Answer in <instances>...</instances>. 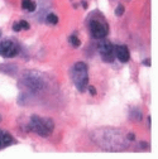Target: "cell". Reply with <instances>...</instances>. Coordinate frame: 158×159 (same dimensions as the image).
Segmentation results:
<instances>
[{"mask_svg": "<svg viewBox=\"0 0 158 159\" xmlns=\"http://www.w3.org/2000/svg\"><path fill=\"white\" fill-rule=\"evenodd\" d=\"M12 144H14V138L9 133L0 130V149L7 148Z\"/></svg>", "mask_w": 158, "mask_h": 159, "instance_id": "cell-9", "label": "cell"}, {"mask_svg": "<svg viewBox=\"0 0 158 159\" xmlns=\"http://www.w3.org/2000/svg\"><path fill=\"white\" fill-rule=\"evenodd\" d=\"M127 139L130 142H133V140H135V135L133 133H129V134H127Z\"/></svg>", "mask_w": 158, "mask_h": 159, "instance_id": "cell-16", "label": "cell"}, {"mask_svg": "<svg viewBox=\"0 0 158 159\" xmlns=\"http://www.w3.org/2000/svg\"><path fill=\"white\" fill-rule=\"evenodd\" d=\"M143 65H147V66H151V59H146V61H143Z\"/></svg>", "mask_w": 158, "mask_h": 159, "instance_id": "cell-18", "label": "cell"}, {"mask_svg": "<svg viewBox=\"0 0 158 159\" xmlns=\"http://www.w3.org/2000/svg\"><path fill=\"white\" fill-rule=\"evenodd\" d=\"M71 76H72V81H73L76 89L80 92H84L89 85V72H87L86 63H84V62L75 63V66L72 67Z\"/></svg>", "mask_w": 158, "mask_h": 159, "instance_id": "cell-2", "label": "cell"}, {"mask_svg": "<svg viewBox=\"0 0 158 159\" xmlns=\"http://www.w3.org/2000/svg\"><path fill=\"white\" fill-rule=\"evenodd\" d=\"M123 13H124V7L120 4V5H118V8L115 9V15H118V16H122L123 15Z\"/></svg>", "mask_w": 158, "mask_h": 159, "instance_id": "cell-13", "label": "cell"}, {"mask_svg": "<svg viewBox=\"0 0 158 159\" xmlns=\"http://www.w3.org/2000/svg\"><path fill=\"white\" fill-rule=\"evenodd\" d=\"M19 51H21L19 44L13 39H4L0 42V56L4 58H13L18 56Z\"/></svg>", "mask_w": 158, "mask_h": 159, "instance_id": "cell-4", "label": "cell"}, {"mask_svg": "<svg viewBox=\"0 0 158 159\" xmlns=\"http://www.w3.org/2000/svg\"><path fill=\"white\" fill-rule=\"evenodd\" d=\"M99 53L101 56V59L104 62H108V63H111L115 58V54H114V46L108 42V41H104L99 44Z\"/></svg>", "mask_w": 158, "mask_h": 159, "instance_id": "cell-6", "label": "cell"}, {"mask_svg": "<svg viewBox=\"0 0 158 159\" xmlns=\"http://www.w3.org/2000/svg\"><path fill=\"white\" fill-rule=\"evenodd\" d=\"M19 25H21V29H26V30H28L30 28L29 23L26 22V20H21V22H19Z\"/></svg>", "mask_w": 158, "mask_h": 159, "instance_id": "cell-14", "label": "cell"}, {"mask_svg": "<svg viewBox=\"0 0 158 159\" xmlns=\"http://www.w3.org/2000/svg\"><path fill=\"white\" fill-rule=\"evenodd\" d=\"M89 91H90V93L94 96V95H96V89L94 87V86H89Z\"/></svg>", "mask_w": 158, "mask_h": 159, "instance_id": "cell-17", "label": "cell"}, {"mask_svg": "<svg viewBox=\"0 0 158 159\" xmlns=\"http://www.w3.org/2000/svg\"><path fill=\"white\" fill-rule=\"evenodd\" d=\"M26 85H28L30 89H39V87H42V80L41 77H39L37 73L34 72H30L26 76Z\"/></svg>", "mask_w": 158, "mask_h": 159, "instance_id": "cell-8", "label": "cell"}, {"mask_svg": "<svg viewBox=\"0 0 158 159\" xmlns=\"http://www.w3.org/2000/svg\"><path fill=\"white\" fill-rule=\"evenodd\" d=\"M13 30H14V32H21V30H22V29H21V25H19V22H16V23L13 24Z\"/></svg>", "mask_w": 158, "mask_h": 159, "instance_id": "cell-15", "label": "cell"}, {"mask_svg": "<svg viewBox=\"0 0 158 159\" xmlns=\"http://www.w3.org/2000/svg\"><path fill=\"white\" fill-rule=\"evenodd\" d=\"M89 28L91 32V35L96 39H103L108 35V24L104 23V20H99V19H92L89 23Z\"/></svg>", "mask_w": 158, "mask_h": 159, "instance_id": "cell-5", "label": "cell"}, {"mask_svg": "<svg viewBox=\"0 0 158 159\" xmlns=\"http://www.w3.org/2000/svg\"><path fill=\"white\" fill-rule=\"evenodd\" d=\"M22 8L27 11H34L35 10V3L33 0H22Z\"/></svg>", "mask_w": 158, "mask_h": 159, "instance_id": "cell-10", "label": "cell"}, {"mask_svg": "<svg viewBox=\"0 0 158 159\" xmlns=\"http://www.w3.org/2000/svg\"><path fill=\"white\" fill-rule=\"evenodd\" d=\"M30 126L34 133H37L39 136L44 138V136H49L52 134L54 123L49 117H41V116L33 115L30 117Z\"/></svg>", "mask_w": 158, "mask_h": 159, "instance_id": "cell-3", "label": "cell"}, {"mask_svg": "<svg viewBox=\"0 0 158 159\" xmlns=\"http://www.w3.org/2000/svg\"><path fill=\"white\" fill-rule=\"evenodd\" d=\"M114 54L123 63H127L129 61V58H130V53H129V49H128L127 46H116V47H114Z\"/></svg>", "mask_w": 158, "mask_h": 159, "instance_id": "cell-7", "label": "cell"}, {"mask_svg": "<svg viewBox=\"0 0 158 159\" xmlns=\"http://www.w3.org/2000/svg\"><path fill=\"white\" fill-rule=\"evenodd\" d=\"M68 41H70V44H71L73 48H78V47L81 46V41H80V39H78V37H77V35H75V34L70 37Z\"/></svg>", "mask_w": 158, "mask_h": 159, "instance_id": "cell-11", "label": "cell"}, {"mask_svg": "<svg viewBox=\"0 0 158 159\" xmlns=\"http://www.w3.org/2000/svg\"><path fill=\"white\" fill-rule=\"evenodd\" d=\"M81 4H82V7H84V8H87V3L85 2V0H82V2H81Z\"/></svg>", "mask_w": 158, "mask_h": 159, "instance_id": "cell-19", "label": "cell"}, {"mask_svg": "<svg viewBox=\"0 0 158 159\" xmlns=\"http://www.w3.org/2000/svg\"><path fill=\"white\" fill-rule=\"evenodd\" d=\"M92 140L105 150H124L128 148V139L115 129H101L92 133Z\"/></svg>", "mask_w": 158, "mask_h": 159, "instance_id": "cell-1", "label": "cell"}, {"mask_svg": "<svg viewBox=\"0 0 158 159\" xmlns=\"http://www.w3.org/2000/svg\"><path fill=\"white\" fill-rule=\"evenodd\" d=\"M46 22H47L48 24H51V25H56V24L58 23V16H57L56 14L51 13V14H48V15H47Z\"/></svg>", "mask_w": 158, "mask_h": 159, "instance_id": "cell-12", "label": "cell"}, {"mask_svg": "<svg viewBox=\"0 0 158 159\" xmlns=\"http://www.w3.org/2000/svg\"><path fill=\"white\" fill-rule=\"evenodd\" d=\"M0 121H2V116H0Z\"/></svg>", "mask_w": 158, "mask_h": 159, "instance_id": "cell-20", "label": "cell"}, {"mask_svg": "<svg viewBox=\"0 0 158 159\" xmlns=\"http://www.w3.org/2000/svg\"><path fill=\"white\" fill-rule=\"evenodd\" d=\"M0 35H2V32H0Z\"/></svg>", "mask_w": 158, "mask_h": 159, "instance_id": "cell-21", "label": "cell"}]
</instances>
